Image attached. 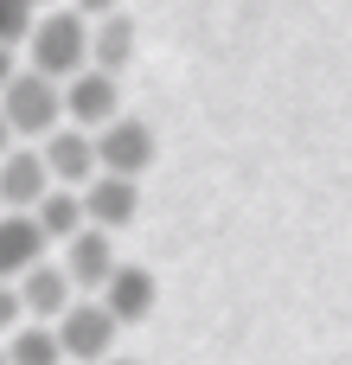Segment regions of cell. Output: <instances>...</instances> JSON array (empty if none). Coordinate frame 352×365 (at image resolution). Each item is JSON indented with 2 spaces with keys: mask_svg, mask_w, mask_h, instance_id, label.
<instances>
[{
  "mask_svg": "<svg viewBox=\"0 0 352 365\" xmlns=\"http://www.w3.org/2000/svg\"><path fill=\"white\" fill-rule=\"evenodd\" d=\"M32 0H0V45H13L19 51V38H26V26H32Z\"/></svg>",
  "mask_w": 352,
  "mask_h": 365,
  "instance_id": "16",
  "label": "cell"
},
{
  "mask_svg": "<svg viewBox=\"0 0 352 365\" xmlns=\"http://www.w3.org/2000/svg\"><path fill=\"white\" fill-rule=\"evenodd\" d=\"M38 160H45V173H51L58 186H83V180L96 173L90 128H77V122H51V128L38 135Z\"/></svg>",
  "mask_w": 352,
  "mask_h": 365,
  "instance_id": "9",
  "label": "cell"
},
{
  "mask_svg": "<svg viewBox=\"0 0 352 365\" xmlns=\"http://www.w3.org/2000/svg\"><path fill=\"white\" fill-rule=\"evenodd\" d=\"M128 58H135V19H128L122 6L96 13V19H90V64L122 77V71H128Z\"/></svg>",
  "mask_w": 352,
  "mask_h": 365,
  "instance_id": "12",
  "label": "cell"
},
{
  "mask_svg": "<svg viewBox=\"0 0 352 365\" xmlns=\"http://www.w3.org/2000/svg\"><path fill=\"white\" fill-rule=\"evenodd\" d=\"M51 334H58V353L64 365H96L115 340H122V327H115V314L103 308V302H83V289L51 314Z\"/></svg>",
  "mask_w": 352,
  "mask_h": 365,
  "instance_id": "3",
  "label": "cell"
},
{
  "mask_svg": "<svg viewBox=\"0 0 352 365\" xmlns=\"http://www.w3.org/2000/svg\"><path fill=\"white\" fill-rule=\"evenodd\" d=\"M90 148H96V167L103 173H128V180H141L147 167H154V154H160V141H154V128L141 122V115H109L103 128H90Z\"/></svg>",
  "mask_w": 352,
  "mask_h": 365,
  "instance_id": "4",
  "label": "cell"
},
{
  "mask_svg": "<svg viewBox=\"0 0 352 365\" xmlns=\"http://www.w3.org/2000/svg\"><path fill=\"white\" fill-rule=\"evenodd\" d=\"M71 6H77L83 19H96V13H109V6H122V0H71Z\"/></svg>",
  "mask_w": 352,
  "mask_h": 365,
  "instance_id": "18",
  "label": "cell"
},
{
  "mask_svg": "<svg viewBox=\"0 0 352 365\" xmlns=\"http://www.w3.org/2000/svg\"><path fill=\"white\" fill-rule=\"evenodd\" d=\"M0 365H6V346H0Z\"/></svg>",
  "mask_w": 352,
  "mask_h": 365,
  "instance_id": "23",
  "label": "cell"
},
{
  "mask_svg": "<svg viewBox=\"0 0 352 365\" xmlns=\"http://www.w3.org/2000/svg\"><path fill=\"white\" fill-rule=\"evenodd\" d=\"M32 6H51V0H32Z\"/></svg>",
  "mask_w": 352,
  "mask_h": 365,
  "instance_id": "22",
  "label": "cell"
},
{
  "mask_svg": "<svg viewBox=\"0 0 352 365\" xmlns=\"http://www.w3.org/2000/svg\"><path fill=\"white\" fill-rule=\"evenodd\" d=\"M45 186H51V173H45L38 148H19V141H13V148L0 154V205H6V212H26Z\"/></svg>",
  "mask_w": 352,
  "mask_h": 365,
  "instance_id": "11",
  "label": "cell"
},
{
  "mask_svg": "<svg viewBox=\"0 0 352 365\" xmlns=\"http://www.w3.org/2000/svg\"><path fill=\"white\" fill-rule=\"evenodd\" d=\"M13 289H19V308H26V321H51V314H58V308L77 295L58 257H38V263H26V269L13 276Z\"/></svg>",
  "mask_w": 352,
  "mask_h": 365,
  "instance_id": "10",
  "label": "cell"
},
{
  "mask_svg": "<svg viewBox=\"0 0 352 365\" xmlns=\"http://www.w3.org/2000/svg\"><path fill=\"white\" fill-rule=\"evenodd\" d=\"M0 115H6V128H13V141H38L51 122H64V96H58V77H45V71H6V83H0Z\"/></svg>",
  "mask_w": 352,
  "mask_h": 365,
  "instance_id": "2",
  "label": "cell"
},
{
  "mask_svg": "<svg viewBox=\"0 0 352 365\" xmlns=\"http://www.w3.org/2000/svg\"><path fill=\"white\" fill-rule=\"evenodd\" d=\"M58 96H64V122H77V128H103V122L122 109V77L83 64V71H71V77L58 83Z\"/></svg>",
  "mask_w": 352,
  "mask_h": 365,
  "instance_id": "6",
  "label": "cell"
},
{
  "mask_svg": "<svg viewBox=\"0 0 352 365\" xmlns=\"http://www.w3.org/2000/svg\"><path fill=\"white\" fill-rule=\"evenodd\" d=\"M19 51H26V64L32 71H45V77H71V71H83L90 64V19L71 6V0H51V6H38L32 13V26H26V38H19Z\"/></svg>",
  "mask_w": 352,
  "mask_h": 365,
  "instance_id": "1",
  "label": "cell"
},
{
  "mask_svg": "<svg viewBox=\"0 0 352 365\" xmlns=\"http://www.w3.org/2000/svg\"><path fill=\"white\" fill-rule=\"evenodd\" d=\"M6 148H13V128H6V115H0V154H6Z\"/></svg>",
  "mask_w": 352,
  "mask_h": 365,
  "instance_id": "21",
  "label": "cell"
},
{
  "mask_svg": "<svg viewBox=\"0 0 352 365\" xmlns=\"http://www.w3.org/2000/svg\"><path fill=\"white\" fill-rule=\"evenodd\" d=\"M96 302L115 314V327H135V321H147V314H154L160 282H154V269H141V263H122V257H115V269L103 276Z\"/></svg>",
  "mask_w": 352,
  "mask_h": 365,
  "instance_id": "8",
  "label": "cell"
},
{
  "mask_svg": "<svg viewBox=\"0 0 352 365\" xmlns=\"http://www.w3.org/2000/svg\"><path fill=\"white\" fill-rule=\"evenodd\" d=\"M77 205H83V225H96V231H128L135 212H141V180L96 167V173L77 186Z\"/></svg>",
  "mask_w": 352,
  "mask_h": 365,
  "instance_id": "5",
  "label": "cell"
},
{
  "mask_svg": "<svg viewBox=\"0 0 352 365\" xmlns=\"http://www.w3.org/2000/svg\"><path fill=\"white\" fill-rule=\"evenodd\" d=\"M58 263L71 276V289H103V276L115 269V231H96V225H77L71 237H58Z\"/></svg>",
  "mask_w": 352,
  "mask_h": 365,
  "instance_id": "7",
  "label": "cell"
},
{
  "mask_svg": "<svg viewBox=\"0 0 352 365\" xmlns=\"http://www.w3.org/2000/svg\"><path fill=\"white\" fill-rule=\"evenodd\" d=\"M6 71H13V45H0V83H6Z\"/></svg>",
  "mask_w": 352,
  "mask_h": 365,
  "instance_id": "20",
  "label": "cell"
},
{
  "mask_svg": "<svg viewBox=\"0 0 352 365\" xmlns=\"http://www.w3.org/2000/svg\"><path fill=\"white\" fill-rule=\"evenodd\" d=\"M19 321H26V308H19V289L0 276V334H6V327H19Z\"/></svg>",
  "mask_w": 352,
  "mask_h": 365,
  "instance_id": "17",
  "label": "cell"
},
{
  "mask_svg": "<svg viewBox=\"0 0 352 365\" xmlns=\"http://www.w3.org/2000/svg\"><path fill=\"white\" fill-rule=\"evenodd\" d=\"M45 250H51V244H45V231L32 225V212H6V205H0V276L13 282V276H19L26 263H38Z\"/></svg>",
  "mask_w": 352,
  "mask_h": 365,
  "instance_id": "13",
  "label": "cell"
},
{
  "mask_svg": "<svg viewBox=\"0 0 352 365\" xmlns=\"http://www.w3.org/2000/svg\"><path fill=\"white\" fill-rule=\"evenodd\" d=\"M96 365H141V359H135V353H122V346H109V353H103Z\"/></svg>",
  "mask_w": 352,
  "mask_h": 365,
  "instance_id": "19",
  "label": "cell"
},
{
  "mask_svg": "<svg viewBox=\"0 0 352 365\" xmlns=\"http://www.w3.org/2000/svg\"><path fill=\"white\" fill-rule=\"evenodd\" d=\"M0 346H6V365H64L51 321H19V327L0 334Z\"/></svg>",
  "mask_w": 352,
  "mask_h": 365,
  "instance_id": "15",
  "label": "cell"
},
{
  "mask_svg": "<svg viewBox=\"0 0 352 365\" xmlns=\"http://www.w3.org/2000/svg\"><path fill=\"white\" fill-rule=\"evenodd\" d=\"M26 212H32V225L45 231V244H58V237H71V231L83 225V205H77V186H58V180H51V186H45V192H38V199H32Z\"/></svg>",
  "mask_w": 352,
  "mask_h": 365,
  "instance_id": "14",
  "label": "cell"
}]
</instances>
